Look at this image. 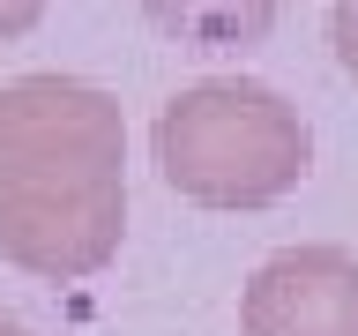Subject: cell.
<instances>
[{"label": "cell", "instance_id": "5b68a950", "mask_svg": "<svg viewBox=\"0 0 358 336\" xmlns=\"http://www.w3.org/2000/svg\"><path fill=\"white\" fill-rule=\"evenodd\" d=\"M329 45H336V67L358 83V0H336V15H329Z\"/></svg>", "mask_w": 358, "mask_h": 336}, {"label": "cell", "instance_id": "6da1fadb", "mask_svg": "<svg viewBox=\"0 0 358 336\" xmlns=\"http://www.w3.org/2000/svg\"><path fill=\"white\" fill-rule=\"evenodd\" d=\"M127 239V120L83 75L0 83V262L83 284Z\"/></svg>", "mask_w": 358, "mask_h": 336}, {"label": "cell", "instance_id": "8992f818", "mask_svg": "<svg viewBox=\"0 0 358 336\" xmlns=\"http://www.w3.org/2000/svg\"><path fill=\"white\" fill-rule=\"evenodd\" d=\"M45 8H52V0H0V45H8V38H30V30L45 22Z\"/></svg>", "mask_w": 358, "mask_h": 336}, {"label": "cell", "instance_id": "277c9868", "mask_svg": "<svg viewBox=\"0 0 358 336\" xmlns=\"http://www.w3.org/2000/svg\"><path fill=\"white\" fill-rule=\"evenodd\" d=\"M134 8H142L172 45L239 52V45H262L268 30H276V8H284V0H134Z\"/></svg>", "mask_w": 358, "mask_h": 336}, {"label": "cell", "instance_id": "7a4b0ae2", "mask_svg": "<svg viewBox=\"0 0 358 336\" xmlns=\"http://www.w3.org/2000/svg\"><path fill=\"white\" fill-rule=\"evenodd\" d=\"M157 172L201 209H268L313 172V127L254 75H201L157 112Z\"/></svg>", "mask_w": 358, "mask_h": 336}, {"label": "cell", "instance_id": "3957f363", "mask_svg": "<svg viewBox=\"0 0 358 336\" xmlns=\"http://www.w3.org/2000/svg\"><path fill=\"white\" fill-rule=\"evenodd\" d=\"M239 336H358V254L284 246L239 291Z\"/></svg>", "mask_w": 358, "mask_h": 336}, {"label": "cell", "instance_id": "52a82bcc", "mask_svg": "<svg viewBox=\"0 0 358 336\" xmlns=\"http://www.w3.org/2000/svg\"><path fill=\"white\" fill-rule=\"evenodd\" d=\"M0 336H30V329H22V321H15V314H0Z\"/></svg>", "mask_w": 358, "mask_h": 336}]
</instances>
